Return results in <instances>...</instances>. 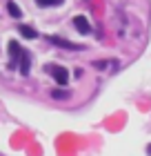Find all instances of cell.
Returning a JSON list of instances; mask_svg holds the SVG:
<instances>
[{
	"mask_svg": "<svg viewBox=\"0 0 151 156\" xmlns=\"http://www.w3.org/2000/svg\"><path fill=\"white\" fill-rule=\"evenodd\" d=\"M47 72L53 76V80L58 85H67L69 83V72L64 67H60V65H47Z\"/></svg>",
	"mask_w": 151,
	"mask_h": 156,
	"instance_id": "1",
	"label": "cell"
},
{
	"mask_svg": "<svg viewBox=\"0 0 151 156\" xmlns=\"http://www.w3.org/2000/svg\"><path fill=\"white\" fill-rule=\"evenodd\" d=\"M49 42H51L53 47H60V49H71V51H82V45H76V42H69V40H64V38H60V36H49L47 38Z\"/></svg>",
	"mask_w": 151,
	"mask_h": 156,
	"instance_id": "2",
	"label": "cell"
},
{
	"mask_svg": "<svg viewBox=\"0 0 151 156\" xmlns=\"http://www.w3.org/2000/svg\"><path fill=\"white\" fill-rule=\"evenodd\" d=\"M74 27H76L78 34H82V36L91 34V25H89V20L84 18V16H76V18H74Z\"/></svg>",
	"mask_w": 151,
	"mask_h": 156,
	"instance_id": "3",
	"label": "cell"
},
{
	"mask_svg": "<svg viewBox=\"0 0 151 156\" xmlns=\"http://www.w3.org/2000/svg\"><path fill=\"white\" fill-rule=\"evenodd\" d=\"M18 31H20V36H25V38H29V40L38 38V31H36L33 27H27V25H18Z\"/></svg>",
	"mask_w": 151,
	"mask_h": 156,
	"instance_id": "4",
	"label": "cell"
},
{
	"mask_svg": "<svg viewBox=\"0 0 151 156\" xmlns=\"http://www.w3.org/2000/svg\"><path fill=\"white\" fill-rule=\"evenodd\" d=\"M29 62H31V58H29V54H22V56H20V74H22V76H27V74H29Z\"/></svg>",
	"mask_w": 151,
	"mask_h": 156,
	"instance_id": "5",
	"label": "cell"
},
{
	"mask_svg": "<svg viewBox=\"0 0 151 156\" xmlns=\"http://www.w3.org/2000/svg\"><path fill=\"white\" fill-rule=\"evenodd\" d=\"M71 94L69 91H64V89H53L51 91V98H56V101H64V98H69Z\"/></svg>",
	"mask_w": 151,
	"mask_h": 156,
	"instance_id": "6",
	"label": "cell"
},
{
	"mask_svg": "<svg viewBox=\"0 0 151 156\" xmlns=\"http://www.w3.org/2000/svg\"><path fill=\"white\" fill-rule=\"evenodd\" d=\"M7 9H9V13H11L13 18H20V16H22V11H20V7H16V2H9V5H7Z\"/></svg>",
	"mask_w": 151,
	"mask_h": 156,
	"instance_id": "7",
	"label": "cell"
},
{
	"mask_svg": "<svg viewBox=\"0 0 151 156\" xmlns=\"http://www.w3.org/2000/svg\"><path fill=\"white\" fill-rule=\"evenodd\" d=\"M40 7H58V5H62V0H36Z\"/></svg>",
	"mask_w": 151,
	"mask_h": 156,
	"instance_id": "8",
	"label": "cell"
},
{
	"mask_svg": "<svg viewBox=\"0 0 151 156\" xmlns=\"http://www.w3.org/2000/svg\"><path fill=\"white\" fill-rule=\"evenodd\" d=\"M147 154H149V156H151V145H149V150H147Z\"/></svg>",
	"mask_w": 151,
	"mask_h": 156,
	"instance_id": "9",
	"label": "cell"
}]
</instances>
